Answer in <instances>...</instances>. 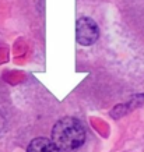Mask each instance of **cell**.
<instances>
[{"mask_svg": "<svg viewBox=\"0 0 144 152\" xmlns=\"http://www.w3.org/2000/svg\"><path fill=\"white\" fill-rule=\"evenodd\" d=\"M85 141V130L74 117L60 119L52 129V142L59 152H73Z\"/></svg>", "mask_w": 144, "mask_h": 152, "instance_id": "1", "label": "cell"}, {"mask_svg": "<svg viewBox=\"0 0 144 152\" xmlns=\"http://www.w3.org/2000/svg\"><path fill=\"white\" fill-rule=\"evenodd\" d=\"M76 38L83 46H91L99 38V28L90 17H80L76 23Z\"/></svg>", "mask_w": 144, "mask_h": 152, "instance_id": "2", "label": "cell"}, {"mask_svg": "<svg viewBox=\"0 0 144 152\" xmlns=\"http://www.w3.org/2000/svg\"><path fill=\"white\" fill-rule=\"evenodd\" d=\"M3 126H4V119L1 117V115H0V130L3 129Z\"/></svg>", "mask_w": 144, "mask_h": 152, "instance_id": "4", "label": "cell"}, {"mask_svg": "<svg viewBox=\"0 0 144 152\" xmlns=\"http://www.w3.org/2000/svg\"><path fill=\"white\" fill-rule=\"evenodd\" d=\"M27 152H59V149L55 147V144L51 140L38 137L34 138L27 148Z\"/></svg>", "mask_w": 144, "mask_h": 152, "instance_id": "3", "label": "cell"}]
</instances>
